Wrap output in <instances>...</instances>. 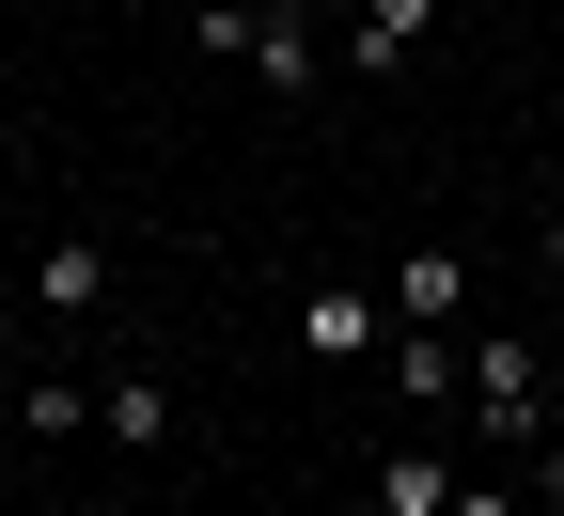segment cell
Segmentation results:
<instances>
[{
  "mask_svg": "<svg viewBox=\"0 0 564 516\" xmlns=\"http://www.w3.org/2000/svg\"><path fill=\"white\" fill-rule=\"evenodd\" d=\"M564 360H533L518 329H470V438L486 454H549V422H564Z\"/></svg>",
  "mask_w": 564,
  "mask_h": 516,
  "instance_id": "cell-1",
  "label": "cell"
},
{
  "mask_svg": "<svg viewBox=\"0 0 564 516\" xmlns=\"http://www.w3.org/2000/svg\"><path fill=\"white\" fill-rule=\"evenodd\" d=\"M299 344H314V360H345V376H361V360L392 344V298H377V282H314V298H299Z\"/></svg>",
  "mask_w": 564,
  "mask_h": 516,
  "instance_id": "cell-2",
  "label": "cell"
},
{
  "mask_svg": "<svg viewBox=\"0 0 564 516\" xmlns=\"http://www.w3.org/2000/svg\"><path fill=\"white\" fill-rule=\"evenodd\" d=\"M455 501H470V470L440 454V438H392L377 485H361V516H455Z\"/></svg>",
  "mask_w": 564,
  "mask_h": 516,
  "instance_id": "cell-3",
  "label": "cell"
},
{
  "mask_svg": "<svg viewBox=\"0 0 564 516\" xmlns=\"http://www.w3.org/2000/svg\"><path fill=\"white\" fill-rule=\"evenodd\" d=\"M423 32H440V0H361V17H345V79H408Z\"/></svg>",
  "mask_w": 564,
  "mask_h": 516,
  "instance_id": "cell-4",
  "label": "cell"
},
{
  "mask_svg": "<svg viewBox=\"0 0 564 516\" xmlns=\"http://www.w3.org/2000/svg\"><path fill=\"white\" fill-rule=\"evenodd\" d=\"M251 79H267V95H314V79H329V32H314V0H267V17H251Z\"/></svg>",
  "mask_w": 564,
  "mask_h": 516,
  "instance_id": "cell-5",
  "label": "cell"
},
{
  "mask_svg": "<svg viewBox=\"0 0 564 516\" xmlns=\"http://www.w3.org/2000/svg\"><path fill=\"white\" fill-rule=\"evenodd\" d=\"M32 314H47V329L110 314V251H95V235H47V251H32Z\"/></svg>",
  "mask_w": 564,
  "mask_h": 516,
  "instance_id": "cell-6",
  "label": "cell"
},
{
  "mask_svg": "<svg viewBox=\"0 0 564 516\" xmlns=\"http://www.w3.org/2000/svg\"><path fill=\"white\" fill-rule=\"evenodd\" d=\"M95 422H110V454H173V376H141V360H126V376H95Z\"/></svg>",
  "mask_w": 564,
  "mask_h": 516,
  "instance_id": "cell-7",
  "label": "cell"
},
{
  "mask_svg": "<svg viewBox=\"0 0 564 516\" xmlns=\"http://www.w3.org/2000/svg\"><path fill=\"white\" fill-rule=\"evenodd\" d=\"M377 298H392V329H455V314H470V266H455V251H392Z\"/></svg>",
  "mask_w": 564,
  "mask_h": 516,
  "instance_id": "cell-8",
  "label": "cell"
},
{
  "mask_svg": "<svg viewBox=\"0 0 564 516\" xmlns=\"http://www.w3.org/2000/svg\"><path fill=\"white\" fill-rule=\"evenodd\" d=\"M377 376H392V407H455V392H470V360H455V329H392V344H377Z\"/></svg>",
  "mask_w": 564,
  "mask_h": 516,
  "instance_id": "cell-9",
  "label": "cell"
},
{
  "mask_svg": "<svg viewBox=\"0 0 564 516\" xmlns=\"http://www.w3.org/2000/svg\"><path fill=\"white\" fill-rule=\"evenodd\" d=\"M0 407H17L32 438H79V422H95V392H79V376H17V392H0Z\"/></svg>",
  "mask_w": 564,
  "mask_h": 516,
  "instance_id": "cell-10",
  "label": "cell"
},
{
  "mask_svg": "<svg viewBox=\"0 0 564 516\" xmlns=\"http://www.w3.org/2000/svg\"><path fill=\"white\" fill-rule=\"evenodd\" d=\"M251 17H267V0H188V47L204 63H251Z\"/></svg>",
  "mask_w": 564,
  "mask_h": 516,
  "instance_id": "cell-11",
  "label": "cell"
},
{
  "mask_svg": "<svg viewBox=\"0 0 564 516\" xmlns=\"http://www.w3.org/2000/svg\"><path fill=\"white\" fill-rule=\"evenodd\" d=\"M455 516H533V485H518V501H502V485H470V501H455Z\"/></svg>",
  "mask_w": 564,
  "mask_h": 516,
  "instance_id": "cell-12",
  "label": "cell"
},
{
  "mask_svg": "<svg viewBox=\"0 0 564 516\" xmlns=\"http://www.w3.org/2000/svg\"><path fill=\"white\" fill-rule=\"evenodd\" d=\"M533 266H549V282H564V204H549V235H533Z\"/></svg>",
  "mask_w": 564,
  "mask_h": 516,
  "instance_id": "cell-13",
  "label": "cell"
},
{
  "mask_svg": "<svg viewBox=\"0 0 564 516\" xmlns=\"http://www.w3.org/2000/svg\"><path fill=\"white\" fill-rule=\"evenodd\" d=\"M79 17H110V0H79Z\"/></svg>",
  "mask_w": 564,
  "mask_h": 516,
  "instance_id": "cell-14",
  "label": "cell"
},
{
  "mask_svg": "<svg viewBox=\"0 0 564 516\" xmlns=\"http://www.w3.org/2000/svg\"><path fill=\"white\" fill-rule=\"evenodd\" d=\"M533 516H564V501H533Z\"/></svg>",
  "mask_w": 564,
  "mask_h": 516,
  "instance_id": "cell-15",
  "label": "cell"
}]
</instances>
